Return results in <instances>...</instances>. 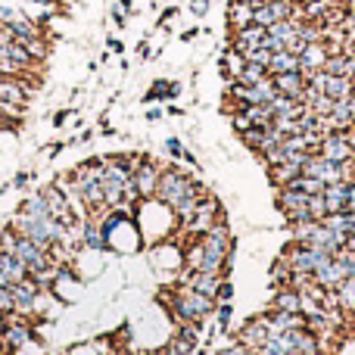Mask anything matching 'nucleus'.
Returning <instances> with one entry per match:
<instances>
[{"label":"nucleus","instance_id":"f257e3e1","mask_svg":"<svg viewBox=\"0 0 355 355\" xmlns=\"http://www.w3.org/2000/svg\"><path fill=\"white\" fill-rule=\"evenodd\" d=\"M209 187L202 181H196L190 172H184L178 162H166L162 166V175H159V184H156V196L153 200H159L162 206L175 209L181 206L184 200H200V196H206Z\"/></svg>","mask_w":355,"mask_h":355},{"label":"nucleus","instance_id":"f03ea898","mask_svg":"<svg viewBox=\"0 0 355 355\" xmlns=\"http://www.w3.org/2000/svg\"><path fill=\"white\" fill-rule=\"evenodd\" d=\"M281 259H284V262H287L293 271H300V275H312V277H315V271L334 262V252H331V250H321V246H312V243H300V240H290V243L281 250Z\"/></svg>","mask_w":355,"mask_h":355},{"label":"nucleus","instance_id":"7ed1b4c3","mask_svg":"<svg viewBox=\"0 0 355 355\" xmlns=\"http://www.w3.org/2000/svg\"><path fill=\"white\" fill-rule=\"evenodd\" d=\"M221 215H225V209H221V200L212 193V190H209V193L200 200V206H196V212H193V221L187 225V231H184V234H187L190 240L202 237V234H206L209 227H212L215 221L221 218Z\"/></svg>","mask_w":355,"mask_h":355},{"label":"nucleus","instance_id":"20e7f679","mask_svg":"<svg viewBox=\"0 0 355 355\" xmlns=\"http://www.w3.org/2000/svg\"><path fill=\"white\" fill-rule=\"evenodd\" d=\"M231 337L237 340V343H243L250 352H256L259 346H262L265 340L271 337V327H268V318H265V312L250 315V318H246L243 324L237 327V331H231Z\"/></svg>","mask_w":355,"mask_h":355},{"label":"nucleus","instance_id":"39448f33","mask_svg":"<svg viewBox=\"0 0 355 355\" xmlns=\"http://www.w3.org/2000/svg\"><path fill=\"white\" fill-rule=\"evenodd\" d=\"M159 175H162V166L153 159L150 153H141V159H137L135 166V184H137V193H141V200H153L156 196V184H159Z\"/></svg>","mask_w":355,"mask_h":355},{"label":"nucleus","instance_id":"423d86ee","mask_svg":"<svg viewBox=\"0 0 355 355\" xmlns=\"http://www.w3.org/2000/svg\"><path fill=\"white\" fill-rule=\"evenodd\" d=\"M262 44H265V28L262 25H256V22H250V25H243L240 31H231L225 47H231L234 53H240L246 60V56H250L252 50H259Z\"/></svg>","mask_w":355,"mask_h":355},{"label":"nucleus","instance_id":"0eeeda50","mask_svg":"<svg viewBox=\"0 0 355 355\" xmlns=\"http://www.w3.org/2000/svg\"><path fill=\"white\" fill-rule=\"evenodd\" d=\"M12 256H16L19 262L28 268V275H31V271H37V268H44V265H50V250L37 246L35 240L22 237V234H19V240H16V250H12Z\"/></svg>","mask_w":355,"mask_h":355},{"label":"nucleus","instance_id":"6e6552de","mask_svg":"<svg viewBox=\"0 0 355 355\" xmlns=\"http://www.w3.org/2000/svg\"><path fill=\"white\" fill-rule=\"evenodd\" d=\"M318 153L324 156V159L337 162V166L352 162V144H349V137H346V131H331V135H324Z\"/></svg>","mask_w":355,"mask_h":355},{"label":"nucleus","instance_id":"1a4fd4ad","mask_svg":"<svg viewBox=\"0 0 355 355\" xmlns=\"http://www.w3.org/2000/svg\"><path fill=\"white\" fill-rule=\"evenodd\" d=\"M302 175L318 178V181L327 187V184L343 181V166H337V162L324 159L321 153H312V156H309V162H306V168H302Z\"/></svg>","mask_w":355,"mask_h":355},{"label":"nucleus","instance_id":"9d476101","mask_svg":"<svg viewBox=\"0 0 355 355\" xmlns=\"http://www.w3.org/2000/svg\"><path fill=\"white\" fill-rule=\"evenodd\" d=\"M271 81H275L277 94H284V97H293V100H302V94H306V87H309L306 72H284V75H271Z\"/></svg>","mask_w":355,"mask_h":355},{"label":"nucleus","instance_id":"9b49d317","mask_svg":"<svg viewBox=\"0 0 355 355\" xmlns=\"http://www.w3.org/2000/svg\"><path fill=\"white\" fill-rule=\"evenodd\" d=\"M181 97V81L172 78H156L153 85L144 94V103H172V100Z\"/></svg>","mask_w":355,"mask_h":355},{"label":"nucleus","instance_id":"f8f14e48","mask_svg":"<svg viewBox=\"0 0 355 355\" xmlns=\"http://www.w3.org/2000/svg\"><path fill=\"white\" fill-rule=\"evenodd\" d=\"M10 293H12V302H16V312H22V315H28V318H31V309H35V300H37V293H41V290H37L35 284L25 277V281L12 284Z\"/></svg>","mask_w":355,"mask_h":355},{"label":"nucleus","instance_id":"ddd939ff","mask_svg":"<svg viewBox=\"0 0 355 355\" xmlns=\"http://www.w3.org/2000/svg\"><path fill=\"white\" fill-rule=\"evenodd\" d=\"M268 309L275 312H293V315H302V293L293 287H284V290H275V296L268 300Z\"/></svg>","mask_w":355,"mask_h":355},{"label":"nucleus","instance_id":"4468645a","mask_svg":"<svg viewBox=\"0 0 355 355\" xmlns=\"http://www.w3.org/2000/svg\"><path fill=\"white\" fill-rule=\"evenodd\" d=\"M25 277H28V268L16 256L0 252V287H12L16 281H25Z\"/></svg>","mask_w":355,"mask_h":355},{"label":"nucleus","instance_id":"2eb2a0df","mask_svg":"<svg viewBox=\"0 0 355 355\" xmlns=\"http://www.w3.org/2000/svg\"><path fill=\"white\" fill-rule=\"evenodd\" d=\"M252 10H256V6L243 3V0H231V3H227V10H225L227 35H231V31H240L243 25H250L252 22Z\"/></svg>","mask_w":355,"mask_h":355},{"label":"nucleus","instance_id":"dca6fc26","mask_svg":"<svg viewBox=\"0 0 355 355\" xmlns=\"http://www.w3.org/2000/svg\"><path fill=\"white\" fill-rule=\"evenodd\" d=\"M327 44L324 41H315V44H309L306 50L300 53V62H302V72H318V69H324V62H327Z\"/></svg>","mask_w":355,"mask_h":355},{"label":"nucleus","instance_id":"f3484780","mask_svg":"<svg viewBox=\"0 0 355 355\" xmlns=\"http://www.w3.org/2000/svg\"><path fill=\"white\" fill-rule=\"evenodd\" d=\"M324 206H327V215L331 212H346V196H349V184L346 181H337V184H327L324 187Z\"/></svg>","mask_w":355,"mask_h":355},{"label":"nucleus","instance_id":"a211bd4d","mask_svg":"<svg viewBox=\"0 0 355 355\" xmlns=\"http://www.w3.org/2000/svg\"><path fill=\"white\" fill-rule=\"evenodd\" d=\"M284 72H302L300 56L290 53V50H277V53L271 56V66H268V75H284Z\"/></svg>","mask_w":355,"mask_h":355},{"label":"nucleus","instance_id":"6ab92c4d","mask_svg":"<svg viewBox=\"0 0 355 355\" xmlns=\"http://www.w3.org/2000/svg\"><path fill=\"white\" fill-rule=\"evenodd\" d=\"M268 284H271V290H284V287H290V284H293V268H290V265L284 262L281 256L271 262V268H268Z\"/></svg>","mask_w":355,"mask_h":355},{"label":"nucleus","instance_id":"aec40b11","mask_svg":"<svg viewBox=\"0 0 355 355\" xmlns=\"http://www.w3.org/2000/svg\"><path fill=\"white\" fill-rule=\"evenodd\" d=\"M343 281H346V277H343V271H340L334 262H331V265H324V268H318V271H315V284H321V287H324V290H337Z\"/></svg>","mask_w":355,"mask_h":355},{"label":"nucleus","instance_id":"412c9836","mask_svg":"<svg viewBox=\"0 0 355 355\" xmlns=\"http://www.w3.org/2000/svg\"><path fill=\"white\" fill-rule=\"evenodd\" d=\"M268 78V69L265 66H256V62H243V69H240V75L234 81H240V85H246V87H252V85H259V81H265Z\"/></svg>","mask_w":355,"mask_h":355},{"label":"nucleus","instance_id":"4be33fe9","mask_svg":"<svg viewBox=\"0 0 355 355\" xmlns=\"http://www.w3.org/2000/svg\"><path fill=\"white\" fill-rule=\"evenodd\" d=\"M284 187H293V190H300V193H306V196H315V193H324V184L318 181V178H312V175H296L290 184H284Z\"/></svg>","mask_w":355,"mask_h":355},{"label":"nucleus","instance_id":"5701e85b","mask_svg":"<svg viewBox=\"0 0 355 355\" xmlns=\"http://www.w3.org/2000/svg\"><path fill=\"white\" fill-rule=\"evenodd\" d=\"M337 302L343 312H349V315L355 312V277H346V281L337 287Z\"/></svg>","mask_w":355,"mask_h":355},{"label":"nucleus","instance_id":"b1692460","mask_svg":"<svg viewBox=\"0 0 355 355\" xmlns=\"http://www.w3.org/2000/svg\"><path fill=\"white\" fill-rule=\"evenodd\" d=\"M246 116H250V122L256 125V128H268V125L275 122V112H271V106H268V103L246 106Z\"/></svg>","mask_w":355,"mask_h":355},{"label":"nucleus","instance_id":"393cba45","mask_svg":"<svg viewBox=\"0 0 355 355\" xmlns=\"http://www.w3.org/2000/svg\"><path fill=\"white\" fill-rule=\"evenodd\" d=\"M256 355H290V346H287V340H284V334H277V337L265 340L256 349Z\"/></svg>","mask_w":355,"mask_h":355},{"label":"nucleus","instance_id":"a878e982","mask_svg":"<svg viewBox=\"0 0 355 355\" xmlns=\"http://www.w3.org/2000/svg\"><path fill=\"white\" fill-rule=\"evenodd\" d=\"M215 318H218V334L231 331V318H234V306H231V302H218V309H215Z\"/></svg>","mask_w":355,"mask_h":355},{"label":"nucleus","instance_id":"bb28decb","mask_svg":"<svg viewBox=\"0 0 355 355\" xmlns=\"http://www.w3.org/2000/svg\"><path fill=\"white\" fill-rule=\"evenodd\" d=\"M334 103H337V100H334V97H327V94H315V100H312V103H309V110H312L315 116H331Z\"/></svg>","mask_w":355,"mask_h":355},{"label":"nucleus","instance_id":"cd10ccee","mask_svg":"<svg viewBox=\"0 0 355 355\" xmlns=\"http://www.w3.org/2000/svg\"><path fill=\"white\" fill-rule=\"evenodd\" d=\"M231 128H234V135H243V131H250L252 128V122H250V116H246V110H240V112H231Z\"/></svg>","mask_w":355,"mask_h":355},{"label":"nucleus","instance_id":"c85d7f7f","mask_svg":"<svg viewBox=\"0 0 355 355\" xmlns=\"http://www.w3.org/2000/svg\"><path fill=\"white\" fill-rule=\"evenodd\" d=\"M215 355H252V352L246 349L243 343H237L234 337H227V343L221 346V349H215Z\"/></svg>","mask_w":355,"mask_h":355},{"label":"nucleus","instance_id":"c756f323","mask_svg":"<svg viewBox=\"0 0 355 355\" xmlns=\"http://www.w3.org/2000/svg\"><path fill=\"white\" fill-rule=\"evenodd\" d=\"M184 150H187V147H184L181 137H168V141H166V153H168V159H172V162H181Z\"/></svg>","mask_w":355,"mask_h":355},{"label":"nucleus","instance_id":"7c9ffc66","mask_svg":"<svg viewBox=\"0 0 355 355\" xmlns=\"http://www.w3.org/2000/svg\"><path fill=\"white\" fill-rule=\"evenodd\" d=\"M271 56H275V53H271L268 47H259V50H252V53L246 56V62H256V66H265V69H268V66H271Z\"/></svg>","mask_w":355,"mask_h":355},{"label":"nucleus","instance_id":"2f4dec72","mask_svg":"<svg viewBox=\"0 0 355 355\" xmlns=\"http://www.w3.org/2000/svg\"><path fill=\"white\" fill-rule=\"evenodd\" d=\"M35 178H37L35 168H22V172H16V178H12L10 184H12V187H16V190H25L31 181H35Z\"/></svg>","mask_w":355,"mask_h":355},{"label":"nucleus","instance_id":"473e14b6","mask_svg":"<svg viewBox=\"0 0 355 355\" xmlns=\"http://www.w3.org/2000/svg\"><path fill=\"white\" fill-rule=\"evenodd\" d=\"M16 312V302H12V293H10V287H0V315H10Z\"/></svg>","mask_w":355,"mask_h":355},{"label":"nucleus","instance_id":"72a5a7b5","mask_svg":"<svg viewBox=\"0 0 355 355\" xmlns=\"http://www.w3.org/2000/svg\"><path fill=\"white\" fill-rule=\"evenodd\" d=\"M66 147H69V141H56V144H47L41 153H44V159H56V156H60Z\"/></svg>","mask_w":355,"mask_h":355},{"label":"nucleus","instance_id":"f704fd0d","mask_svg":"<svg viewBox=\"0 0 355 355\" xmlns=\"http://www.w3.org/2000/svg\"><path fill=\"white\" fill-rule=\"evenodd\" d=\"M209 6H212V0H190V12H193L196 19H202L209 12Z\"/></svg>","mask_w":355,"mask_h":355},{"label":"nucleus","instance_id":"c9c22d12","mask_svg":"<svg viewBox=\"0 0 355 355\" xmlns=\"http://www.w3.org/2000/svg\"><path fill=\"white\" fill-rule=\"evenodd\" d=\"M69 116H75V106H66V110L53 112V128H62V125L69 122Z\"/></svg>","mask_w":355,"mask_h":355},{"label":"nucleus","instance_id":"e433bc0d","mask_svg":"<svg viewBox=\"0 0 355 355\" xmlns=\"http://www.w3.org/2000/svg\"><path fill=\"white\" fill-rule=\"evenodd\" d=\"M175 16H178V6H166V10H162V16L156 19V28H166V25L172 22Z\"/></svg>","mask_w":355,"mask_h":355},{"label":"nucleus","instance_id":"4c0bfd02","mask_svg":"<svg viewBox=\"0 0 355 355\" xmlns=\"http://www.w3.org/2000/svg\"><path fill=\"white\" fill-rule=\"evenodd\" d=\"M112 22H116V28H125V25H128V12L122 10V6H112Z\"/></svg>","mask_w":355,"mask_h":355},{"label":"nucleus","instance_id":"58836bf2","mask_svg":"<svg viewBox=\"0 0 355 355\" xmlns=\"http://www.w3.org/2000/svg\"><path fill=\"white\" fill-rule=\"evenodd\" d=\"M231 300H234V284L225 281L221 284V290H218V302H231Z\"/></svg>","mask_w":355,"mask_h":355},{"label":"nucleus","instance_id":"ea45409f","mask_svg":"<svg viewBox=\"0 0 355 355\" xmlns=\"http://www.w3.org/2000/svg\"><path fill=\"white\" fill-rule=\"evenodd\" d=\"M202 35V28H196V25H193V28H187V31H181V37H178V41H184V44H190V41H193V37H200Z\"/></svg>","mask_w":355,"mask_h":355},{"label":"nucleus","instance_id":"a19ab883","mask_svg":"<svg viewBox=\"0 0 355 355\" xmlns=\"http://www.w3.org/2000/svg\"><path fill=\"white\" fill-rule=\"evenodd\" d=\"M106 50H112V53H125V44L119 41V37H106Z\"/></svg>","mask_w":355,"mask_h":355},{"label":"nucleus","instance_id":"79ce46f5","mask_svg":"<svg viewBox=\"0 0 355 355\" xmlns=\"http://www.w3.org/2000/svg\"><path fill=\"white\" fill-rule=\"evenodd\" d=\"M162 116H166V110H159V106H153V110H147V116H144V119H147V122L153 125V122H159Z\"/></svg>","mask_w":355,"mask_h":355},{"label":"nucleus","instance_id":"37998d69","mask_svg":"<svg viewBox=\"0 0 355 355\" xmlns=\"http://www.w3.org/2000/svg\"><path fill=\"white\" fill-rule=\"evenodd\" d=\"M137 56H141V60H150V41H147V37L137 44Z\"/></svg>","mask_w":355,"mask_h":355},{"label":"nucleus","instance_id":"c03bdc74","mask_svg":"<svg viewBox=\"0 0 355 355\" xmlns=\"http://www.w3.org/2000/svg\"><path fill=\"white\" fill-rule=\"evenodd\" d=\"M346 212L355 215V184H349V196H346Z\"/></svg>","mask_w":355,"mask_h":355},{"label":"nucleus","instance_id":"a18cd8bd","mask_svg":"<svg viewBox=\"0 0 355 355\" xmlns=\"http://www.w3.org/2000/svg\"><path fill=\"white\" fill-rule=\"evenodd\" d=\"M343 250L355 252V234H346V240H343Z\"/></svg>","mask_w":355,"mask_h":355},{"label":"nucleus","instance_id":"49530a36","mask_svg":"<svg viewBox=\"0 0 355 355\" xmlns=\"http://www.w3.org/2000/svg\"><path fill=\"white\" fill-rule=\"evenodd\" d=\"M166 116H175V119H181V116H184V110H181V106H168V110H166Z\"/></svg>","mask_w":355,"mask_h":355},{"label":"nucleus","instance_id":"de8ad7c7","mask_svg":"<svg viewBox=\"0 0 355 355\" xmlns=\"http://www.w3.org/2000/svg\"><path fill=\"white\" fill-rule=\"evenodd\" d=\"M346 137H349V144H352V150H355V125H352L349 131H346Z\"/></svg>","mask_w":355,"mask_h":355},{"label":"nucleus","instance_id":"09e8293b","mask_svg":"<svg viewBox=\"0 0 355 355\" xmlns=\"http://www.w3.org/2000/svg\"><path fill=\"white\" fill-rule=\"evenodd\" d=\"M3 331H6V315H0V337H3Z\"/></svg>","mask_w":355,"mask_h":355},{"label":"nucleus","instance_id":"8fccbe9b","mask_svg":"<svg viewBox=\"0 0 355 355\" xmlns=\"http://www.w3.org/2000/svg\"><path fill=\"white\" fill-rule=\"evenodd\" d=\"M10 187H12V184H0V196H3V193H6V190H10Z\"/></svg>","mask_w":355,"mask_h":355},{"label":"nucleus","instance_id":"3c124183","mask_svg":"<svg viewBox=\"0 0 355 355\" xmlns=\"http://www.w3.org/2000/svg\"><path fill=\"white\" fill-rule=\"evenodd\" d=\"M243 3H250V6H259V3H265V0H243Z\"/></svg>","mask_w":355,"mask_h":355},{"label":"nucleus","instance_id":"603ef678","mask_svg":"<svg viewBox=\"0 0 355 355\" xmlns=\"http://www.w3.org/2000/svg\"><path fill=\"white\" fill-rule=\"evenodd\" d=\"M281 3H302V0H281Z\"/></svg>","mask_w":355,"mask_h":355},{"label":"nucleus","instance_id":"864d4df0","mask_svg":"<svg viewBox=\"0 0 355 355\" xmlns=\"http://www.w3.org/2000/svg\"><path fill=\"white\" fill-rule=\"evenodd\" d=\"M62 3H66V6H69V3H72V0H62Z\"/></svg>","mask_w":355,"mask_h":355},{"label":"nucleus","instance_id":"5fc2aeb1","mask_svg":"<svg viewBox=\"0 0 355 355\" xmlns=\"http://www.w3.org/2000/svg\"><path fill=\"white\" fill-rule=\"evenodd\" d=\"M252 355H256V352H252Z\"/></svg>","mask_w":355,"mask_h":355}]
</instances>
